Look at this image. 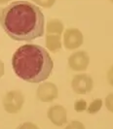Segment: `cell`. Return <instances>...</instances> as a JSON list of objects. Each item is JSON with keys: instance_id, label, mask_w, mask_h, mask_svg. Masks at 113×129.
<instances>
[{"instance_id": "2e32d148", "label": "cell", "mask_w": 113, "mask_h": 129, "mask_svg": "<svg viewBox=\"0 0 113 129\" xmlns=\"http://www.w3.org/2000/svg\"><path fill=\"white\" fill-rule=\"evenodd\" d=\"M17 129H39L36 124L32 122H25L21 125H20Z\"/></svg>"}, {"instance_id": "8fae6325", "label": "cell", "mask_w": 113, "mask_h": 129, "mask_svg": "<svg viewBox=\"0 0 113 129\" xmlns=\"http://www.w3.org/2000/svg\"><path fill=\"white\" fill-rule=\"evenodd\" d=\"M102 107V100L100 98H98V99H95L92 103L90 104V106L87 108V112L88 114H97L99 111L101 109Z\"/></svg>"}, {"instance_id": "4fadbf2b", "label": "cell", "mask_w": 113, "mask_h": 129, "mask_svg": "<svg viewBox=\"0 0 113 129\" xmlns=\"http://www.w3.org/2000/svg\"><path fill=\"white\" fill-rule=\"evenodd\" d=\"M35 4H37L38 6H41L43 8H51L55 4L56 0H33Z\"/></svg>"}, {"instance_id": "8992f818", "label": "cell", "mask_w": 113, "mask_h": 129, "mask_svg": "<svg viewBox=\"0 0 113 129\" xmlns=\"http://www.w3.org/2000/svg\"><path fill=\"white\" fill-rule=\"evenodd\" d=\"M59 96V90L57 85L51 82L43 83L37 88V97L40 101L52 102Z\"/></svg>"}, {"instance_id": "5bb4252c", "label": "cell", "mask_w": 113, "mask_h": 129, "mask_svg": "<svg viewBox=\"0 0 113 129\" xmlns=\"http://www.w3.org/2000/svg\"><path fill=\"white\" fill-rule=\"evenodd\" d=\"M105 106H106L107 110L113 113V93H110L106 96V98H105Z\"/></svg>"}, {"instance_id": "277c9868", "label": "cell", "mask_w": 113, "mask_h": 129, "mask_svg": "<svg viewBox=\"0 0 113 129\" xmlns=\"http://www.w3.org/2000/svg\"><path fill=\"white\" fill-rule=\"evenodd\" d=\"M93 79L87 74L76 75L71 82L72 90L77 94H87L93 89Z\"/></svg>"}, {"instance_id": "6da1fadb", "label": "cell", "mask_w": 113, "mask_h": 129, "mask_svg": "<svg viewBox=\"0 0 113 129\" xmlns=\"http://www.w3.org/2000/svg\"><path fill=\"white\" fill-rule=\"evenodd\" d=\"M0 25L15 41H32L43 36L45 18L37 5L28 1H14L0 8Z\"/></svg>"}, {"instance_id": "ffe728a7", "label": "cell", "mask_w": 113, "mask_h": 129, "mask_svg": "<svg viewBox=\"0 0 113 129\" xmlns=\"http://www.w3.org/2000/svg\"><path fill=\"white\" fill-rule=\"evenodd\" d=\"M110 1H111V2H113V0H110Z\"/></svg>"}, {"instance_id": "d6986e66", "label": "cell", "mask_w": 113, "mask_h": 129, "mask_svg": "<svg viewBox=\"0 0 113 129\" xmlns=\"http://www.w3.org/2000/svg\"><path fill=\"white\" fill-rule=\"evenodd\" d=\"M9 1H11V0H0V5H2V4H5V3L9 2Z\"/></svg>"}, {"instance_id": "3957f363", "label": "cell", "mask_w": 113, "mask_h": 129, "mask_svg": "<svg viewBox=\"0 0 113 129\" xmlns=\"http://www.w3.org/2000/svg\"><path fill=\"white\" fill-rule=\"evenodd\" d=\"M24 103H25L24 94L19 90H11L7 92L2 102L5 111L9 114L19 113L21 110Z\"/></svg>"}, {"instance_id": "7a4b0ae2", "label": "cell", "mask_w": 113, "mask_h": 129, "mask_svg": "<svg viewBox=\"0 0 113 129\" xmlns=\"http://www.w3.org/2000/svg\"><path fill=\"white\" fill-rule=\"evenodd\" d=\"M12 66L16 75L21 80L31 84H38L50 77L54 62L43 47L27 44L15 52Z\"/></svg>"}, {"instance_id": "e0dca14e", "label": "cell", "mask_w": 113, "mask_h": 129, "mask_svg": "<svg viewBox=\"0 0 113 129\" xmlns=\"http://www.w3.org/2000/svg\"><path fill=\"white\" fill-rule=\"evenodd\" d=\"M107 81L110 85L113 86V66L107 72Z\"/></svg>"}, {"instance_id": "ac0fdd59", "label": "cell", "mask_w": 113, "mask_h": 129, "mask_svg": "<svg viewBox=\"0 0 113 129\" xmlns=\"http://www.w3.org/2000/svg\"><path fill=\"white\" fill-rule=\"evenodd\" d=\"M5 73V67H4V63L0 60V78L2 77Z\"/></svg>"}, {"instance_id": "9c48e42d", "label": "cell", "mask_w": 113, "mask_h": 129, "mask_svg": "<svg viewBox=\"0 0 113 129\" xmlns=\"http://www.w3.org/2000/svg\"><path fill=\"white\" fill-rule=\"evenodd\" d=\"M60 34H46V47L51 52H57L61 49Z\"/></svg>"}, {"instance_id": "7c38bea8", "label": "cell", "mask_w": 113, "mask_h": 129, "mask_svg": "<svg viewBox=\"0 0 113 129\" xmlns=\"http://www.w3.org/2000/svg\"><path fill=\"white\" fill-rule=\"evenodd\" d=\"M74 109L76 112L78 113H81V112H84L85 110H87V102L83 99H80V100H77L75 102V105H74Z\"/></svg>"}, {"instance_id": "5b68a950", "label": "cell", "mask_w": 113, "mask_h": 129, "mask_svg": "<svg viewBox=\"0 0 113 129\" xmlns=\"http://www.w3.org/2000/svg\"><path fill=\"white\" fill-rule=\"evenodd\" d=\"M84 36L78 28H68L63 32V45L67 50H75L82 46Z\"/></svg>"}, {"instance_id": "ba28073f", "label": "cell", "mask_w": 113, "mask_h": 129, "mask_svg": "<svg viewBox=\"0 0 113 129\" xmlns=\"http://www.w3.org/2000/svg\"><path fill=\"white\" fill-rule=\"evenodd\" d=\"M48 118L57 126H62L67 121V113L64 107L60 105H55L49 108L47 113Z\"/></svg>"}, {"instance_id": "9a60e30c", "label": "cell", "mask_w": 113, "mask_h": 129, "mask_svg": "<svg viewBox=\"0 0 113 129\" xmlns=\"http://www.w3.org/2000/svg\"><path fill=\"white\" fill-rule=\"evenodd\" d=\"M64 129H85V126L80 121H71Z\"/></svg>"}, {"instance_id": "30bf717a", "label": "cell", "mask_w": 113, "mask_h": 129, "mask_svg": "<svg viewBox=\"0 0 113 129\" xmlns=\"http://www.w3.org/2000/svg\"><path fill=\"white\" fill-rule=\"evenodd\" d=\"M63 30H64V26L60 19H50L47 23L46 34H60L61 35L62 32H64Z\"/></svg>"}, {"instance_id": "52a82bcc", "label": "cell", "mask_w": 113, "mask_h": 129, "mask_svg": "<svg viewBox=\"0 0 113 129\" xmlns=\"http://www.w3.org/2000/svg\"><path fill=\"white\" fill-rule=\"evenodd\" d=\"M90 63V57L84 51H79L72 53L68 58L69 67L74 71H84L86 70Z\"/></svg>"}]
</instances>
